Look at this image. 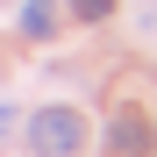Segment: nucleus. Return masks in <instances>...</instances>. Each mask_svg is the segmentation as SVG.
Listing matches in <instances>:
<instances>
[{
  "label": "nucleus",
  "mask_w": 157,
  "mask_h": 157,
  "mask_svg": "<svg viewBox=\"0 0 157 157\" xmlns=\"http://www.w3.org/2000/svg\"><path fill=\"white\" fill-rule=\"evenodd\" d=\"M21 36H57V7H50V0H29V7H21Z\"/></svg>",
  "instance_id": "3"
},
{
  "label": "nucleus",
  "mask_w": 157,
  "mask_h": 157,
  "mask_svg": "<svg viewBox=\"0 0 157 157\" xmlns=\"http://www.w3.org/2000/svg\"><path fill=\"white\" fill-rule=\"evenodd\" d=\"M7 128H14V107H0V136H7Z\"/></svg>",
  "instance_id": "5"
},
{
  "label": "nucleus",
  "mask_w": 157,
  "mask_h": 157,
  "mask_svg": "<svg viewBox=\"0 0 157 157\" xmlns=\"http://www.w3.org/2000/svg\"><path fill=\"white\" fill-rule=\"evenodd\" d=\"M71 14H78V21H107V14H114V0H71Z\"/></svg>",
  "instance_id": "4"
},
{
  "label": "nucleus",
  "mask_w": 157,
  "mask_h": 157,
  "mask_svg": "<svg viewBox=\"0 0 157 157\" xmlns=\"http://www.w3.org/2000/svg\"><path fill=\"white\" fill-rule=\"evenodd\" d=\"M29 150L36 157H86V114L78 107H36L29 114Z\"/></svg>",
  "instance_id": "1"
},
{
  "label": "nucleus",
  "mask_w": 157,
  "mask_h": 157,
  "mask_svg": "<svg viewBox=\"0 0 157 157\" xmlns=\"http://www.w3.org/2000/svg\"><path fill=\"white\" fill-rule=\"evenodd\" d=\"M107 150L114 157H157V128L143 107H114L107 114Z\"/></svg>",
  "instance_id": "2"
}]
</instances>
